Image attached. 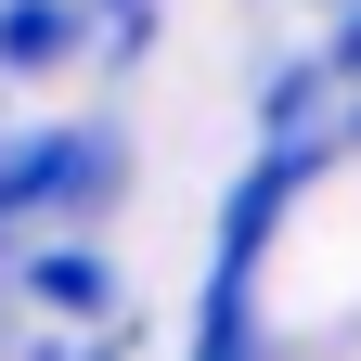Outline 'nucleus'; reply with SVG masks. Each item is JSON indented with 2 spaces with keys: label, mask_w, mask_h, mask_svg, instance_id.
Masks as SVG:
<instances>
[]
</instances>
